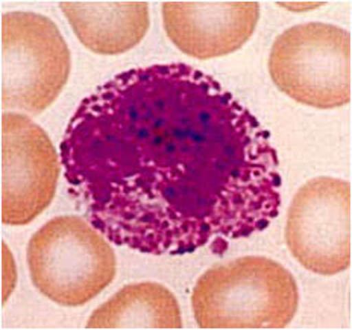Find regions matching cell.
I'll return each instance as SVG.
<instances>
[{
    "mask_svg": "<svg viewBox=\"0 0 352 330\" xmlns=\"http://www.w3.org/2000/svg\"><path fill=\"white\" fill-rule=\"evenodd\" d=\"M60 149L88 223L135 251L222 256L280 214L269 131L192 65L119 73L80 102Z\"/></svg>",
    "mask_w": 352,
    "mask_h": 330,
    "instance_id": "6da1fadb",
    "label": "cell"
},
{
    "mask_svg": "<svg viewBox=\"0 0 352 330\" xmlns=\"http://www.w3.org/2000/svg\"><path fill=\"white\" fill-rule=\"evenodd\" d=\"M298 307L295 277L264 256H243L207 269L192 294L201 329H284Z\"/></svg>",
    "mask_w": 352,
    "mask_h": 330,
    "instance_id": "7a4b0ae2",
    "label": "cell"
},
{
    "mask_svg": "<svg viewBox=\"0 0 352 330\" xmlns=\"http://www.w3.org/2000/svg\"><path fill=\"white\" fill-rule=\"evenodd\" d=\"M26 258L36 291L65 307L90 303L117 273L113 247L79 216H58L44 224L29 240Z\"/></svg>",
    "mask_w": 352,
    "mask_h": 330,
    "instance_id": "3957f363",
    "label": "cell"
},
{
    "mask_svg": "<svg viewBox=\"0 0 352 330\" xmlns=\"http://www.w3.org/2000/svg\"><path fill=\"white\" fill-rule=\"evenodd\" d=\"M351 34L322 21L295 25L270 49L274 84L298 104L319 110L348 105L352 96Z\"/></svg>",
    "mask_w": 352,
    "mask_h": 330,
    "instance_id": "277c9868",
    "label": "cell"
},
{
    "mask_svg": "<svg viewBox=\"0 0 352 330\" xmlns=\"http://www.w3.org/2000/svg\"><path fill=\"white\" fill-rule=\"evenodd\" d=\"M2 108L40 114L60 96L70 76V49L46 16L11 11L2 16Z\"/></svg>",
    "mask_w": 352,
    "mask_h": 330,
    "instance_id": "5b68a950",
    "label": "cell"
},
{
    "mask_svg": "<svg viewBox=\"0 0 352 330\" xmlns=\"http://www.w3.org/2000/svg\"><path fill=\"white\" fill-rule=\"evenodd\" d=\"M285 244L300 267L331 277L351 267V185L318 177L293 196Z\"/></svg>",
    "mask_w": 352,
    "mask_h": 330,
    "instance_id": "8992f818",
    "label": "cell"
},
{
    "mask_svg": "<svg viewBox=\"0 0 352 330\" xmlns=\"http://www.w3.org/2000/svg\"><path fill=\"white\" fill-rule=\"evenodd\" d=\"M60 161L40 125L25 114H2V223L25 227L52 204Z\"/></svg>",
    "mask_w": 352,
    "mask_h": 330,
    "instance_id": "52a82bcc",
    "label": "cell"
},
{
    "mask_svg": "<svg viewBox=\"0 0 352 330\" xmlns=\"http://www.w3.org/2000/svg\"><path fill=\"white\" fill-rule=\"evenodd\" d=\"M258 2H164L163 26L173 45L196 60L226 56L252 39Z\"/></svg>",
    "mask_w": 352,
    "mask_h": 330,
    "instance_id": "ba28073f",
    "label": "cell"
},
{
    "mask_svg": "<svg viewBox=\"0 0 352 330\" xmlns=\"http://www.w3.org/2000/svg\"><path fill=\"white\" fill-rule=\"evenodd\" d=\"M63 14L82 46L114 56L142 43L151 26L146 2H60Z\"/></svg>",
    "mask_w": 352,
    "mask_h": 330,
    "instance_id": "9c48e42d",
    "label": "cell"
},
{
    "mask_svg": "<svg viewBox=\"0 0 352 330\" xmlns=\"http://www.w3.org/2000/svg\"><path fill=\"white\" fill-rule=\"evenodd\" d=\"M178 298L164 285L124 286L88 318L85 329H181Z\"/></svg>",
    "mask_w": 352,
    "mask_h": 330,
    "instance_id": "30bf717a",
    "label": "cell"
}]
</instances>
